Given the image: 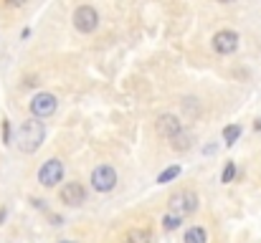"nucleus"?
<instances>
[{
  "label": "nucleus",
  "instance_id": "1",
  "mask_svg": "<svg viewBox=\"0 0 261 243\" xmlns=\"http://www.w3.org/2000/svg\"><path fill=\"white\" fill-rule=\"evenodd\" d=\"M43 140H46V127H43V122H41L38 117H28V119L18 127V132H15L18 150L25 152V155L38 152L41 145H43Z\"/></svg>",
  "mask_w": 261,
  "mask_h": 243
},
{
  "label": "nucleus",
  "instance_id": "2",
  "mask_svg": "<svg viewBox=\"0 0 261 243\" xmlns=\"http://www.w3.org/2000/svg\"><path fill=\"white\" fill-rule=\"evenodd\" d=\"M168 210H170V213H175V215H180V218L193 215V213L198 210V195H195L193 190L175 193L173 198H170V203H168Z\"/></svg>",
  "mask_w": 261,
  "mask_h": 243
},
{
  "label": "nucleus",
  "instance_id": "3",
  "mask_svg": "<svg viewBox=\"0 0 261 243\" xmlns=\"http://www.w3.org/2000/svg\"><path fill=\"white\" fill-rule=\"evenodd\" d=\"M117 185V170L112 165H99L91 172V187L96 193H112Z\"/></svg>",
  "mask_w": 261,
  "mask_h": 243
},
{
  "label": "nucleus",
  "instance_id": "4",
  "mask_svg": "<svg viewBox=\"0 0 261 243\" xmlns=\"http://www.w3.org/2000/svg\"><path fill=\"white\" fill-rule=\"evenodd\" d=\"M61 180H64V162L59 160V157H51V160H46L41 165V170H38V182H41L43 187H56Z\"/></svg>",
  "mask_w": 261,
  "mask_h": 243
},
{
  "label": "nucleus",
  "instance_id": "5",
  "mask_svg": "<svg viewBox=\"0 0 261 243\" xmlns=\"http://www.w3.org/2000/svg\"><path fill=\"white\" fill-rule=\"evenodd\" d=\"M71 20H74V28H76L79 33H94L96 25H99V13H96V8H91V5H79V8L74 10Z\"/></svg>",
  "mask_w": 261,
  "mask_h": 243
},
{
  "label": "nucleus",
  "instance_id": "6",
  "mask_svg": "<svg viewBox=\"0 0 261 243\" xmlns=\"http://www.w3.org/2000/svg\"><path fill=\"white\" fill-rule=\"evenodd\" d=\"M56 106H59V99H56L54 94H48V91L36 94L33 101H31V112H33V117H38V119H48V117L56 112Z\"/></svg>",
  "mask_w": 261,
  "mask_h": 243
},
{
  "label": "nucleus",
  "instance_id": "7",
  "mask_svg": "<svg viewBox=\"0 0 261 243\" xmlns=\"http://www.w3.org/2000/svg\"><path fill=\"white\" fill-rule=\"evenodd\" d=\"M213 51L216 53H221V56H228V53H233L236 48H239V33L236 31H228V28H223V31H218L216 36H213Z\"/></svg>",
  "mask_w": 261,
  "mask_h": 243
},
{
  "label": "nucleus",
  "instance_id": "8",
  "mask_svg": "<svg viewBox=\"0 0 261 243\" xmlns=\"http://www.w3.org/2000/svg\"><path fill=\"white\" fill-rule=\"evenodd\" d=\"M59 198H61L64 205H69V208H79V205L87 200V187H84L82 182H66V185L59 190Z\"/></svg>",
  "mask_w": 261,
  "mask_h": 243
},
{
  "label": "nucleus",
  "instance_id": "9",
  "mask_svg": "<svg viewBox=\"0 0 261 243\" xmlns=\"http://www.w3.org/2000/svg\"><path fill=\"white\" fill-rule=\"evenodd\" d=\"M155 132H158L163 140H175V137L182 132V122H180L175 114H160L158 122H155Z\"/></svg>",
  "mask_w": 261,
  "mask_h": 243
},
{
  "label": "nucleus",
  "instance_id": "10",
  "mask_svg": "<svg viewBox=\"0 0 261 243\" xmlns=\"http://www.w3.org/2000/svg\"><path fill=\"white\" fill-rule=\"evenodd\" d=\"M150 241H152V233L145 231V228H132L122 238V243H150Z\"/></svg>",
  "mask_w": 261,
  "mask_h": 243
},
{
  "label": "nucleus",
  "instance_id": "11",
  "mask_svg": "<svg viewBox=\"0 0 261 243\" xmlns=\"http://www.w3.org/2000/svg\"><path fill=\"white\" fill-rule=\"evenodd\" d=\"M185 243H208V233L200 226H193L185 231Z\"/></svg>",
  "mask_w": 261,
  "mask_h": 243
},
{
  "label": "nucleus",
  "instance_id": "12",
  "mask_svg": "<svg viewBox=\"0 0 261 243\" xmlns=\"http://www.w3.org/2000/svg\"><path fill=\"white\" fill-rule=\"evenodd\" d=\"M241 137V127L239 124H231V127H226L223 129V142L231 147V145H236V140Z\"/></svg>",
  "mask_w": 261,
  "mask_h": 243
},
{
  "label": "nucleus",
  "instance_id": "13",
  "mask_svg": "<svg viewBox=\"0 0 261 243\" xmlns=\"http://www.w3.org/2000/svg\"><path fill=\"white\" fill-rule=\"evenodd\" d=\"M177 175H180V167H177V165L168 167V170H163V172L158 175V185H168V182H173Z\"/></svg>",
  "mask_w": 261,
  "mask_h": 243
},
{
  "label": "nucleus",
  "instance_id": "14",
  "mask_svg": "<svg viewBox=\"0 0 261 243\" xmlns=\"http://www.w3.org/2000/svg\"><path fill=\"white\" fill-rule=\"evenodd\" d=\"M180 223H182V218H180V215H175V213H165V218H163V228H165V231H175V228H180Z\"/></svg>",
  "mask_w": 261,
  "mask_h": 243
},
{
  "label": "nucleus",
  "instance_id": "15",
  "mask_svg": "<svg viewBox=\"0 0 261 243\" xmlns=\"http://www.w3.org/2000/svg\"><path fill=\"white\" fill-rule=\"evenodd\" d=\"M233 177H236V162H226V167L221 172V182L228 185V182H233Z\"/></svg>",
  "mask_w": 261,
  "mask_h": 243
},
{
  "label": "nucleus",
  "instance_id": "16",
  "mask_svg": "<svg viewBox=\"0 0 261 243\" xmlns=\"http://www.w3.org/2000/svg\"><path fill=\"white\" fill-rule=\"evenodd\" d=\"M173 147H175V150H177V152H185V150H188V147H190V140H188V137H185V134H182V132H180V134H177V137H175Z\"/></svg>",
  "mask_w": 261,
  "mask_h": 243
},
{
  "label": "nucleus",
  "instance_id": "17",
  "mask_svg": "<svg viewBox=\"0 0 261 243\" xmlns=\"http://www.w3.org/2000/svg\"><path fill=\"white\" fill-rule=\"evenodd\" d=\"M0 134H3V145H8V142H10V122H8V119H3Z\"/></svg>",
  "mask_w": 261,
  "mask_h": 243
},
{
  "label": "nucleus",
  "instance_id": "18",
  "mask_svg": "<svg viewBox=\"0 0 261 243\" xmlns=\"http://www.w3.org/2000/svg\"><path fill=\"white\" fill-rule=\"evenodd\" d=\"M5 3H8L10 8H20V5H25L28 0H5Z\"/></svg>",
  "mask_w": 261,
  "mask_h": 243
},
{
  "label": "nucleus",
  "instance_id": "19",
  "mask_svg": "<svg viewBox=\"0 0 261 243\" xmlns=\"http://www.w3.org/2000/svg\"><path fill=\"white\" fill-rule=\"evenodd\" d=\"M5 215H8V210H5V208H0V226H3V221H5Z\"/></svg>",
  "mask_w": 261,
  "mask_h": 243
},
{
  "label": "nucleus",
  "instance_id": "20",
  "mask_svg": "<svg viewBox=\"0 0 261 243\" xmlns=\"http://www.w3.org/2000/svg\"><path fill=\"white\" fill-rule=\"evenodd\" d=\"M218 3H233V0H218Z\"/></svg>",
  "mask_w": 261,
  "mask_h": 243
},
{
  "label": "nucleus",
  "instance_id": "21",
  "mask_svg": "<svg viewBox=\"0 0 261 243\" xmlns=\"http://www.w3.org/2000/svg\"><path fill=\"white\" fill-rule=\"evenodd\" d=\"M61 243H74V241H61Z\"/></svg>",
  "mask_w": 261,
  "mask_h": 243
}]
</instances>
